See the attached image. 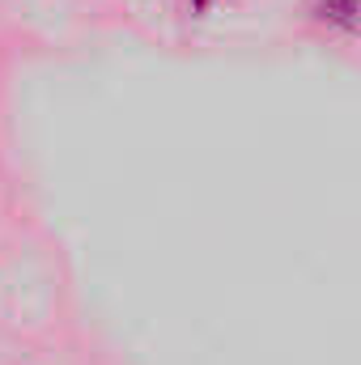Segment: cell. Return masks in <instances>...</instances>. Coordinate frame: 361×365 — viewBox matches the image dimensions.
Masks as SVG:
<instances>
[{
  "label": "cell",
  "mask_w": 361,
  "mask_h": 365,
  "mask_svg": "<svg viewBox=\"0 0 361 365\" xmlns=\"http://www.w3.org/2000/svg\"><path fill=\"white\" fill-rule=\"evenodd\" d=\"M319 17L336 30H349L357 34L361 30V0H319Z\"/></svg>",
  "instance_id": "6da1fadb"
},
{
  "label": "cell",
  "mask_w": 361,
  "mask_h": 365,
  "mask_svg": "<svg viewBox=\"0 0 361 365\" xmlns=\"http://www.w3.org/2000/svg\"><path fill=\"white\" fill-rule=\"evenodd\" d=\"M191 4H200V9H208V4H213V0H191Z\"/></svg>",
  "instance_id": "7a4b0ae2"
}]
</instances>
